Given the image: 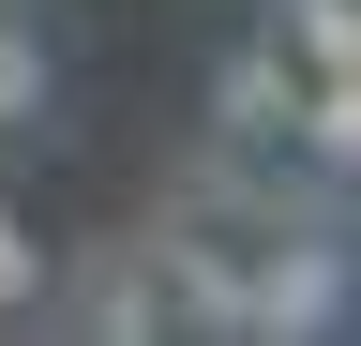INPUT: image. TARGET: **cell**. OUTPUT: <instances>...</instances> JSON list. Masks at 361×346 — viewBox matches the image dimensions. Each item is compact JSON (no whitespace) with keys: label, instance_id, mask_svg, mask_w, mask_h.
Listing matches in <instances>:
<instances>
[{"label":"cell","instance_id":"6da1fadb","mask_svg":"<svg viewBox=\"0 0 361 346\" xmlns=\"http://www.w3.org/2000/svg\"><path fill=\"white\" fill-rule=\"evenodd\" d=\"M346 226H286L241 271V346H301V331H346Z\"/></svg>","mask_w":361,"mask_h":346},{"label":"cell","instance_id":"8992f818","mask_svg":"<svg viewBox=\"0 0 361 346\" xmlns=\"http://www.w3.org/2000/svg\"><path fill=\"white\" fill-rule=\"evenodd\" d=\"M30 301H45V241L0 211V316H30Z\"/></svg>","mask_w":361,"mask_h":346},{"label":"cell","instance_id":"277c9868","mask_svg":"<svg viewBox=\"0 0 361 346\" xmlns=\"http://www.w3.org/2000/svg\"><path fill=\"white\" fill-rule=\"evenodd\" d=\"M256 30H271L301 75H361V0H271Z\"/></svg>","mask_w":361,"mask_h":346},{"label":"cell","instance_id":"5b68a950","mask_svg":"<svg viewBox=\"0 0 361 346\" xmlns=\"http://www.w3.org/2000/svg\"><path fill=\"white\" fill-rule=\"evenodd\" d=\"M45 121V30H16V0H0V136Z\"/></svg>","mask_w":361,"mask_h":346},{"label":"cell","instance_id":"3957f363","mask_svg":"<svg viewBox=\"0 0 361 346\" xmlns=\"http://www.w3.org/2000/svg\"><path fill=\"white\" fill-rule=\"evenodd\" d=\"M75 331H106V346H151V331H180L166 256H151V241H106V256L75 271Z\"/></svg>","mask_w":361,"mask_h":346},{"label":"cell","instance_id":"7a4b0ae2","mask_svg":"<svg viewBox=\"0 0 361 346\" xmlns=\"http://www.w3.org/2000/svg\"><path fill=\"white\" fill-rule=\"evenodd\" d=\"M211 151H301V61L271 30H241L211 75Z\"/></svg>","mask_w":361,"mask_h":346}]
</instances>
